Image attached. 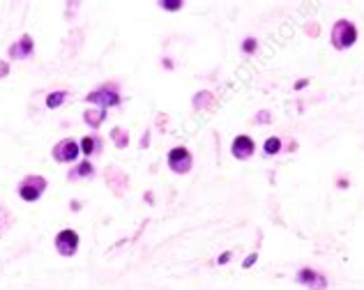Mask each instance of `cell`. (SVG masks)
<instances>
[{"instance_id": "obj_12", "label": "cell", "mask_w": 364, "mask_h": 290, "mask_svg": "<svg viewBox=\"0 0 364 290\" xmlns=\"http://www.w3.org/2000/svg\"><path fill=\"white\" fill-rule=\"evenodd\" d=\"M81 152L83 155H88V157H93V155H97L99 152V138H90V136H86L83 141H81Z\"/></svg>"}, {"instance_id": "obj_8", "label": "cell", "mask_w": 364, "mask_h": 290, "mask_svg": "<svg viewBox=\"0 0 364 290\" xmlns=\"http://www.w3.org/2000/svg\"><path fill=\"white\" fill-rule=\"evenodd\" d=\"M30 53H33V39H30V35H23L19 42H14L9 46V58H14V60H23Z\"/></svg>"}, {"instance_id": "obj_20", "label": "cell", "mask_w": 364, "mask_h": 290, "mask_svg": "<svg viewBox=\"0 0 364 290\" xmlns=\"http://www.w3.org/2000/svg\"><path fill=\"white\" fill-rule=\"evenodd\" d=\"M307 83H309L307 78H302V81H298V83H295V88H298V90H302V88H304Z\"/></svg>"}, {"instance_id": "obj_16", "label": "cell", "mask_w": 364, "mask_h": 290, "mask_svg": "<svg viewBox=\"0 0 364 290\" xmlns=\"http://www.w3.org/2000/svg\"><path fill=\"white\" fill-rule=\"evenodd\" d=\"M159 5H162L164 9H171V12H175V9L182 7V2H180V0H162Z\"/></svg>"}, {"instance_id": "obj_17", "label": "cell", "mask_w": 364, "mask_h": 290, "mask_svg": "<svg viewBox=\"0 0 364 290\" xmlns=\"http://www.w3.org/2000/svg\"><path fill=\"white\" fill-rule=\"evenodd\" d=\"M242 49L247 51V53H254V49H256V39H247V42L242 44Z\"/></svg>"}, {"instance_id": "obj_5", "label": "cell", "mask_w": 364, "mask_h": 290, "mask_svg": "<svg viewBox=\"0 0 364 290\" xmlns=\"http://www.w3.org/2000/svg\"><path fill=\"white\" fill-rule=\"evenodd\" d=\"M79 152H81V145L76 141H71V138H65V141H60L56 148H53V157H56V161H60V163L76 161Z\"/></svg>"}, {"instance_id": "obj_1", "label": "cell", "mask_w": 364, "mask_h": 290, "mask_svg": "<svg viewBox=\"0 0 364 290\" xmlns=\"http://www.w3.org/2000/svg\"><path fill=\"white\" fill-rule=\"evenodd\" d=\"M357 39V30L353 23L348 21H336L334 28H332V44L334 49H348L353 46Z\"/></svg>"}, {"instance_id": "obj_18", "label": "cell", "mask_w": 364, "mask_h": 290, "mask_svg": "<svg viewBox=\"0 0 364 290\" xmlns=\"http://www.w3.org/2000/svg\"><path fill=\"white\" fill-rule=\"evenodd\" d=\"M7 76V63H0V78Z\"/></svg>"}, {"instance_id": "obj_19", "label": "cell", "mask_w": 364, "mask_h": 290, "mask_svg": "<svg viewBox=\"0 0 364 290\" xmlns=\"http://www.w3.org/2000/svg\"><path fill=\"white\" fill-rule=\"evenodd\" d=\"M254 260H256V254H251L247 260H244V267H249V265H254Z\"/></svg>"}, {"instance_id": "obj_6", "label": "cell", "mask_w": 364, "mask_h": 290, "mask_svg": "<svg viewBox=\"0 0 364 290\" xmlns=\"http://www.w3.org/2000/svg\"><path fill=\"white\" fill-rule=\"evenodd\" d=\"M168 166H171V170H175V173H187V170L192 168V155H189V150L187 148H173L171 152H168Z\"/></svg>"}, {"instance_id": "obj_14", "label": "cell", "mask_w": 364, "mask_h": 290, "mask_svg": "<svg viewBox=\"0 0 364 290\" xmlns=\"http://www.w3.org/2000/svg\"><path fill=\"white\" fill-rule=\"evenodd\" d=\"M279 150H281V141H279L277 136H272L265 141V155H277Z\"/></svg>"}, {"instance_id": "obj_2", "label": "cell", "mask_w": 364, "mask_h": 290, "mask_svg": "<svg viewBox=\"0 0 364 290\" xmlns=\"http://www.w3.org/2000/svg\"><path fill=\"white\" fill-rule=\"evenodd\" d=\"M44 189H46V180H44L42 175H28L21 184H19V196H21L23 200L33 203V200H37L42 196Z\"/></svg>"}, {"instance_id": "obj_4", "label": "cell", "mask_w": 364, "mask_h": 290, "mask_svg": "<svg viewBox=\"0 0 364 290\" xmlns=\"http://www.w3.org/2000/svg\"><path fill=\"white\" fill-rule=\"evenodd\" d=\"M56 249L60 256H74L76 249H79V233L71 230V228H65L56 235Z\"/></svg>"}, {"instance_id": "obj_11", "label": "cell", "mask_w": 364, "mask_h": 290, "mask_svg": "<svg viewBox=\"0 0 364 290\" xmlns=\"http://www.w3.org/2000/svg\"><path fill=\"white\" fill-rule=\"evenodd\" d=\"M95 175V168L90 161H81L76 168L69 173V180H79V177H93Z\"/></svg>"}, {"instance_id": "obj_9", "label": "cell", "mask_w": 364, "mask_h": 290, "mask_svg": "<svg viewBox=\"0 0 364 290\" xmlns=\"http://www.w3.org/2000/svg\"><path fill=\"white\" fill-rule=\"evenodd\" d=\"M298 281L309 286V288H314V290H325V279L316 274L314 269H302L300 274H298Z\"/></svg>"}, {"instance_id": "obj_7", "label": "cell", "mask_w": 364, "mask_h": 290, "mask_svg": "<svg viewBox=\"0 0 364 290\" xmlns=\"http://www.w3.org/2000/svg\"><path fill=\"white\" fill-rule=\"evenodd\" d=\"M233 157L237 159H249L254 155V141H251L249 136H237L235 141H233V148H231Z\"/></svg>"}, {"instance_id": "obj_13", "label": "cell", "mask_w": 364, "mask_h": 290, "mask_svg": "<svg viewBox=\"0 0 364 290\" xmlns=\"http://www.w3.org/2000/svg\"><path fill=\"white\" fill-rule=\"evenodd\" d=\"M67 99V92L65 90H58V92H51L49 97H46V106L49 108H58L63 101Z\"/></svg>"}, {"instance_id": "obj_10", "label": "cell", "mask_w": 364, "mask_h": 290, "mask_svg": "<svg viewBox=\"0 0 364 290\" xmlns=\"http://www.w3.org/2000/svg\"><path fill=\"white\" fill-rule=\"evenodd\" d=\"M104 118H106V108H88L86 113H83V120L90 125V127H99L101 122H104Z\"/></svg>"}, {"instance_id": "obj_15", "label": "cell", "mask_w": 364, "mask_h": 290, "mask_svg": "<svg viewBox=\"0 0 364 290\" xmlns=\"http://www.w3.org/2000/svg\"><path fill=\"white\" fill-rule=\"evenodd\" d=\"M111 136L115 138V145H118V148H125V145H127V134H125L122 129H113Z\"/></svg>"}, {"instance_id": "obj_21", "label": "cell", "mask_w": 364, "mask_h": 290, "mask_svg": "<svg viewBox=\"0 0 364 290\" xmlns=\"http://www.w3.org/2000/svg\"><path fill=\"white\" fill-rule=\"evenodd\" d=\"M231 260V254H224L222 258H219V265H224V262H229Z\"/></svg>"}, {"instance_id": "obj_3", "label": "cell", "mask_w": 364, "mask_h": 290, "mask_svg": "<svg viewBox=\"0 0 364 290\" xmlns=\"http://www.w3.org/2000/svg\"><path fill=\"white\" fill-rule=\"evenodd\" d=\"M86 99L90 101V104H97L99 108H108V106H118V104H120V95H118V90H115L113 85H111V88L104 85L99 90L90 92Z\"/></svg>"}]
</instances>
